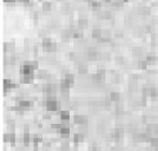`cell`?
Here are the masks:
<instances>
[{
	"label": "cell",
	"instance_id": "cell-15",
	"mask_svg": "<svg viewBox=\"0 0 158 151\" xmlns=\"http://www.w3.org/2000/svg\"><path fill=\"white\" fill-rule=\"evenodd\" d=\"M87 72V67L85 66V65H79L78 66V73H80V74H85Z\"/></svg>",
	"mask_w": 158,
	"mask_h": 151
},
{
	"label": "cell",
	"instance_id": "cell-10",
	"mask_svg": "<svg viewBox=\"0 0 158 151\" xmlns=\"http://www.w3.org/2000/svg\"><path fill=\"white\" fill-rule=\"evenodd\" d=\"M51 8H52V4H51L50 1L43 2V11H44V12H50Z\"/></svg>",
	"mask_w": 158,
	"mask_h": 151
},
{
	"label": "cell",
	"instance_id": "cell-28",
	"mask_svg": "<svg viewBox=\"0 0 158 151\" xmlns=\"http://www.w3.org/2000/svg\"><path fill=\"white\" fill-rule=\"evenodd\" d=\"M19 2H21V4H24V5H29L30 4V0H18Z\"/></svg>",
	"mask_w": 158,
	"mask_h": 151
},
{
	"label": "cell",
	"instance_id": "cell-30",
	"mask_svg": "<svg viewBox=\"0 0 158 151\" xmlns=\"http://www.w3.org/2000/svg\"><path fill=\"white\" fill-rule=\"evenodd\" d=\"M117 61H118V63H119V64H122V63H123V61H124V59H123V58H122V57H119V56H118V57H117Z\"/></svg>",
	"mask_w": 158,
	"mask_h": 151
},
{
	"label": "cell",
	"instance_id": "cell-21",
	"mask_svg": "<svg viewBox=\"0 0 158 151\" xmlns=\"http://www.w3.org/2000/svg\"><path fill=\"white\" fill-rule=\"evenodd\" d=\"M30 141H31V138H30V132H25V133H24V144L27 145V144L30 143Z\"/></svg>",
	"mask_w": 158,
	"mask_h": 151
},
{
	"label": "cell",
	"instance_id": "cell-27",
	"mask_svg": "<svg viewBox=\"0 0 158 151\" xmlns=\"http://www.w3.org/2000/svg\"><path fill=\"white\" fill-rule=\"evenodd\" d=\"M32 17H33V19H34V20H38V18H39V15H38V13H37V12H33V13H32Z\"/></svg>",
	"mask_w": 158,
	"mask_h": 151
},
{
	"label": "cell",
	"instance_id": "cell-8",
	"mask_svg": "<svg viewBox=\"0 0 158 151\" xmlns=\"http://www.w3.org/2000/svg\"><path fill=\"white\" fill-rule=\"evenodd\" d=\"M119 99H121V96H119V93H118V92H112V93L110 94V100H111V102L118 103V102H119Z\"/></svg>",
	"mask_w": 158,
	"mask_h": 151
},
{
	"label": "cell",
	"instance_id": "cell-31",
	"mask_svg": "<svg viewBox=\"0 0 158 151\" xmlns=\"http://www.w3.org/2000/svg\"><path fill=\"white\" fill-rule=\"evenodd\" d=\"M91 150H97V144H91Z\"/></svg>",
	"mask_w": 158,
	"mask_h": 151
},
{
	"label": "cell",
	"instance_id": "cell-26",
	"mask_svg": "<svg viewBox=\"0 0 158 151\" xmlns=\"http://www.w3.org/2000/svg\"><path fill=\"white\" fill-rule=\"evenodd\" d=\"M62 8H63V12H64V13H65V12L67 13V12H68V8H70V7H68V5H66V4H64V5H63V7H62Z\"/></svg>",
	"mask_w": 158,
	"mask_h": 151
},
{
	"label": "cell",
	"instance_id": "cell-2",
	"mask_svg": "<svg viewBox=\"0 0 158 151\" xmlns=\"http://www.w3.org/2000/svg\"><path fill=\"white\" fill-rule=\"evenodd\" d=\"M46 109L49 111H58L60 109V104L56 99H49L46 102Z\"/></svg>",
	"mask_w": 158,
	"mask_h": 151
},
{
	"label": "cell",
	"instance_id": "cell-32",
	"mask_svg": "<svg viewBox=\"0 0 158 151\" xmlns=\"http://www.w3.org/2000/svg\"><path fill=\"white\" fill-rule=\"evenodd\" d=\"M6 2H13V1H15V0H5Z\"/></svg>",
	"mask_w": 158,
	"mask_h": 151
},
{
	"label": "cell",
	"instance_id": "cell-4",
	"mask_svg": "<svg viewBox=\"0 0 158 151\" xmlns=\"http://www.w3.org/2000/svg\"><path fill=\"white\" fill-rule=\"evenodd\" d=\"M30 106H31V103L27 102V100H20L19 104H18L19 110H27Z\"/></svg>",
	"mask_w": 158,
	"mask_h": 151
},
{
	"label": "cell",
	"instance_id": "cell-29",
	"mask_svg": "<svg viewBox=\"0 0 158 151\" xmlns=\"http://www.w3.org/2000/svg\"><path fill=\"white\" fill-rule=\"evenodd\" d=\"M112 80H113V82H115V83H118V80H119V77H118V76H117V74H116V76H115V77H112Z\"/></svg>",
	"mask_w": 158,
	"mask_h": 151
},
{
	"label": "cell",
	"instance_id": "cell-1",
	"mask_svg": "<svg viewBox=\"0 0 158 151\" xmlns=\"http://www.w3.org/2000/svg\"><path fill=\"white\" fill-rule=\"evenodd\" d=\"M43 49L46 52H53L57 50V45L54 43H52L50 38H44L43 39Z\"/></svg>",
	"mask_w": 158,
	"mask_h": 151
},
{
	"label": "cell",
	"instance_id": "cell-22",
	"mask_svg": "<svg viewBox=\"0 0 158 151\" xmlns=\"http://www.w3.org/2000/svg\"><path fill=\"white\" fill-rule=\"evenodd\" d=\"M32 78H33V77H31V76H21V82L29 84L32 80Z\"/></svg>",
	"mask_w": 158,
	"mask_h": 151
},
{
	"label": "cell",
	"instance_id": "cell-13",
	"mask_svg": "<svg viewBox=\"0 0 158 151\" xmlns=\"http://www.w3.org/2000/svg\"><path fill=\"white\" fill-rule=\"evenodd\" d=\"M138 12H139V14H143V15H148V14H150V10H149L148 7H139Z\"/></svg>",
	"mask_w": 158,
	"mask_h": 151
},
{
	"label": "cell",
	"instance_id": "cell-20",
	"mask_svg": "<svg viewBox=\"0 0 158 151\" xmlns=\"http://www.w3.org/2000/svg\"><path fill=\"white\" fill-rule=\"evenodd\" d=\"M146 66H148V61L146 60H139L138 61V67H139L140 70H145V69H146Z\"/></svg>",
	"mask_w": 158,
	"mask_h": 151
},
{
	"label": "cell",
	"instance_id": "cell-7",
	"mask_svg": "<svg viewBox=\"0 0 158 151\" xmlns=\"http://www.w3.org/2000/svg\"><path fill=\"white\" fill-rule=\"evenodd\" d=\"M87 24H89V23H87V19H86V18H85V19H84V18L78 19V29H79V30H84V29L87 26Z\"/></svg>",
	"mask_w": 158,
	"mask_h": 151
},
{
	"label": "cell",
	"instance_id": "cell-5",
	"mask_svg": "<svg viewBox=\"0 0 158 151\" xmlns=\"http://www.w3.org/2000/svg\"><path fill=\"white\" fill-rule=\"evenodd\" d=\"M86 56H87V58L90 59V60H95L97 59V56H98V53H97V51L93 50V49H89L87 50V53H86Z\"/></svg>",
	"mask_w": 158,
	"mask_h": 151
},
{
	"label": "cell",
	"instance_id": "cell-25",
	"mask_svg": "<svg viewBox=\"0 0 158 151\" xmlns=\"http://www.w3.org/2000/svg\"><path fill=\"white\" fill-rule=\"evenodd\" d=\"M151 144L154 145V147H158V138H151Z\"/></svg>",
	"mask_w": 158,
	"mask_h": 151
},
{
	"label": "cell",
	"instance_id": "cell-23",
	"mask_svg": "<svg viewBox=\"0 0 158 151\" xmlns=\"http://www.w3.org/2000/svg\"><path fill=\"white\" fill-rule=\"evenodd\" d=\"M155 60H156V58H155L154 55H149V56L146 57V61H148V63H150V61L152 63V61H155Z\"/></svg>",
	"mask_w": 158,
	"mask_h": 151
},
{
	"label": "cell",
	"instance_id": "cell-14",
	"mask_svg": "<svg viewBox=\"0 0 158 151\" xmlns=\"http://www.w3.org/2000/svg\"><path fill=\"white\" fill-rule=\"evenodd\" d=\"M122 5H123V0H112V2H111V6L115 8H118Z\"/></svg>",
	"mask_w": 158,
	"mask_h": 151
},
{
	"label": "cell",
	"instance_id": "cell-33",
	"mask_svg": "<svg viewBox=\"0 0 158 151\" xmlns=\"http://www.w3.org/2000/svg\"><path fill=\"white\" fill-rule=\"evenodd\" d=\"M124 1H127V0H124Z\"/></svg>",
	"mask_w": 158,
	"mask_h": 151
},
{
	"label": "cell",
	"instance_id": "cell-19",
	"mask_svg": "<svg viewBox=\"0 0 158 151\" xmlns=\"http://www.w3.org/2000/svg\"><path fill=\"white\" fill-rule=\"evenodd\" d=\"M83 141H84V136L82 133L74 135V143H79V142H83Z\"/></svg>",
	"mask_w": 158,
	"mask_h": 151
},
{
	"label": "cell",
	"instance_id": "cell-9",
	"mask_svg": "<svg viewBox=\"0 0 158 151\" xmlns=\"http://www.w3.org/2000/svg\"><path fill=\"white\" fill-rule=\"evenodd\" d=\"M71 35H72V31H64L63 33H62V40L63 41H67Z\"/></svg>",
	"mask_w": 158,
	"mask_h": 151
},
{
	"label": "cell",
	"instance_id": "cell-3",
	"mask_svg": "<svg viewBox=\"0 0 158 151\" xmlns=\"http://www.w3.org/2000/svg\"><path fill=\"white\" fill-rule=\"evenodd\" d=\"M74 123L76 124H79V125H85L87 123V118L85 116L77 115V116H74Z\"/></svg>",
	"mask_w": 158,
	"mask_h": 151
},
{
	"label": "cell",
	"instance_id": "cell-24",
	"mask_svg": "<svg viewBox=\"0 0 158 151\" xmlns=\"http://www.w3.org/2000/svg\"><path fill=\"white\" fill-rule=\"evenodd\" d=\"M47 76V73L45 71H38V77L39 78H45Z\"/></svg>",
	"mask_w": 158,
	"mask_h": 151
},
{
	"label": "cell",
	"instance_id": "cell-6",
	"mask_svg": "<svg viewBox=\"0 0 158 151\" xmlns=\"http://www.w3.org/2000/svg\"><path fill=\"white\" fill-rule=\"evenodd\" d=\"M92 37L97 39V40H100L103 38V31L99 30V29H93L92 31Z\"/></svg>",
	"mask_w": 158,
	"mask_h": 151
},
{
	"label": "cell",
	"instance_id": "cell-16",
	"mask_svg": "<svg viewBox=\"0 0 158 151\" xmlns=\"http://www.w3.org/2000/svg\"><path fill=\"white\" fill-rule=\"evenodd\" d=\"M60 135L63 137H68V135H70V127H62L60 129Z\"/></svg>",
	"mask_w": 158,
	"mask_h": 151
},
{
	"label": "cell",
	"instance_id": "cell-11",
	"mask_svg": "<svg viewBox=\"0 0 158 151\" xmlns=\"http://www.w3.org/2000/svg\"><path fill=\"white\" fill-rule=\"evenodd\" d=\"M60 118L63 122H68L70 121V112L68 111H62L60 112Z\"/></svg>",
	"mask_w": 158,
	"mask_h": 151
},
{
	"label": "cell",
	"instance_id": "cell-12",
	"mask_svg": "<svg viewBox=\"0 0 158 151\" xmlns=\"http://www.w3.org/2000/svg\"><path fill=\"white\" fill-rule=\"evenodd\" d=\"M12 88H14V84H13L11 80L5 79V80H4V89H5V91H7L8 89H12Z\"/></svg>",
	"mask_w": 158,
	"mask_h": 151
},
{
	"label": "cell",
	"instance_id": "cell-18",
	"mask_svg": "<svg viewBox=\"0 0 158 151\" xmlns=\"http://www.w3.org/2000/svg\"><path fill=\"white\" fill-rule=\"evenodd\" d=\"M32 141H33L34 145L37 147V144H38V143H40V142L43 141V138H41V136H40V135H34V136H33V139H32Z\"/></svg>",
	"mask_w": 158,
	"mask_h": 151
},
{
	"label": "cell",
	"instance_id": "cell-17",
	"mask_svg": "<svg viewBox=\"0 0 158 151\" xmlns=\"http://www.w3.org/2000/svg\"><path fill=\"white\" fill-rule=\"evenodd\" d=\"M122 135H123V129H116L113 131V137L115 138H119V137H122Z\"/></svg>",
	"mask_w": 158,
	"mask_h": 151
}]
</instances>
